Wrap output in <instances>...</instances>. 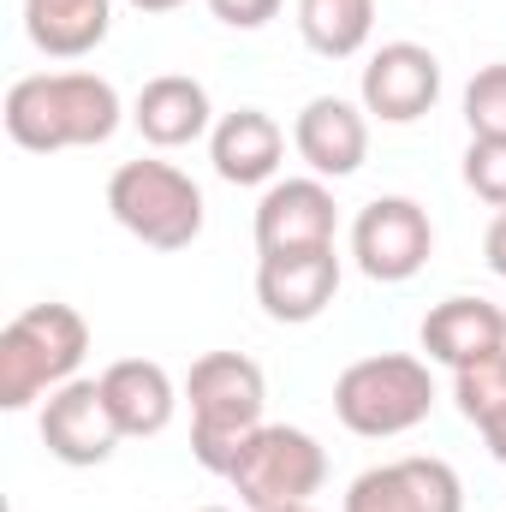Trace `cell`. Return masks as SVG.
Masks as SVG:
<instances>
[{
    "label": "cell",
    "mask_w": 506,
    "mask_h": 512,
    "mask_svg": "<svg viewBox=\"0 0 506 512\" xmlns=\"http://www.w3.org/2000/svg\"><path fill=\"white\" fill-rule=\"evenodd\" d=\"M120 90L96 72H30L6 90V137L30 155L96 149L120 131Z\"/></svg>",
    "instance_id": "cell-1"
},
{
    "label": "cell",
    "mask_w": 506,
    "mask_h": 512,
    "mask_svg": "<svg viewBox=\"0 0 506 512\" xmlns=\"http://www.w3.org/2000/svg\"><path fill=\"white\" fill-rule=\"evenodd\" d=\"M185 399H191V453H197V465L227 477L239 447L262 429V405H268L262 364L245 358V352H203L185 376Z\"/></svg>",
    "instance_id": "cell-2"
},
{
    "label": "cell",
    "mask_w": 506,
    "mask_h": 512,
    "mask_svg": "<svg viewBox=\"0 0 506 512\" xmlns=\"http://www.w3.org/2000/svg\"><path fill=\"white\" fill-rule=\"evenodd\" d=\"M90 352V322L72 304H30L0 334V411H24L42 393L66 387Z\"/></svg>",
    "instance_id": "cell-3"
},
{
    "label": "cell",
    "mask_w": 506,
    "mask_h": 512,
    "mask_svg": "<svg viewBox=\"0 0 506 512\" xmlns=\"http://www.w3.org/2000/svg\"><path fill=\"white\" fill-rule=\"evenodd\" d=\"M429 405H435V376L411 352L358 358L334 382V417L364 441H393V435L417 429L429 417Z\"/></svg>",
    "instance_id": "cell-4"
},
{
    "label": "cell",
    "mask_w": 506,
    "mask_h": 512,
    "mask_svg": "<svg viewBox=\"0 0 506 512\" xmlns=\"http://www.w3.org/2000/svg\"><path fill=\"white\" fill-rule=\"evenodd\" d=\"M108 215L149 251H185L203 233V191L173 161H120L108 179Z\"/></svg>",
    "instance_id": "cell-5"
},
{
    "label": "cell",
    "mask_w": 506,
    "mask_h": 512,
    "mask_svg": "<svg viewBox=\"0 0 506 512\" xmlns=\"http://www.w3.org/2000/svg\"><path fill=\"white\" fill-rule=\"evenodd\" d=\"M227 483L239 489V501L251 512H280V507H304L322 483H328V453L310 429L292 423H262L251 441L239 447Z\"/></svg>",
    "instance_id": "cell-6"
},
{
    "label": "cell",
    "mask_w": 506,
    "mask_h": 512,
    "mask_svg": "<svg viewBox=\"0 0 506 512\" xmlns=\"http://www.w3.org/2000/svg\"><path fill=\"white\" fill-rule=\"evenodd\" d=\"M352 256L381 286H399V280L423 274V262L435 256L429 209L417 197H376V203H364L358 221H352Z\"/></svg>",
    "instance_id": "cell-7"
},
{
    "label": "cell",
    "mask_w": 506,
    "mask_h": 512,
    "mask_svg": "<svg viewBox=\"0 0 506 512\" xmlns=\"http://www.w3.org/2000/svg\"><path fill=\"white\" fill-rule=\"evenodd\" d=\"M120 441H126V429L114 423V405H108L102 382L72 376L66 387H54V393L42 399V447H48L60 465H78V471L108 465Z\"/></svg>",
    "instance_id": "cell-8"
},
{
    "label": "cell",
    "mask_w": 506,
    "mask_h": 512,
    "mask_svg": "<svg viewBox=\"0 0 506 512\" xmlns=\"http://www.w3.org/2000/svg\"><path fill=\"white\" fill-rule=\"evenodd\" d=\"M358 102L381 126L423 120L441 102V60L423 42H381L364 66V78H358Z\"/></svg>",
    "instance_id": "cell-9"
},
{
    "label": "cell",
    "mask_w": 506,
    "mask_h": 512,
    "mask_svg": "<svg viewBox=\"0 0 506 512\" xmlns=\"http://www.w3.org/2000/svg\"><path fill=\"white\" fill-rule=\"evenodd\" d=\"M340 512H465V483L447 459L411 453L393 465H370L346 489Z\"/></svg>",
    "instance_id": "cell-10"
},
{
    "label": "cell",
    "mask_w": 506,
    "mask_h": 512,
    "mask_svg": "<svg viewBox=\"0 0 506 512\" xmlns=\"http://www.w3.org/2000/svg\"><path fill=\"white\" fill-rule=\"evenodd\" d=\"M334 292H340L334 245H322V251H274L256 262V304L268 310V322L304 328L334 304Z\"/></svg>",
    "instance_id": "cell-11"
},
{
    "label": "cell",
    "mask_w": 506,
    "mask_h": 512,
    "mask_svg": "<svg viewBox=\"0 0 506 512\" xmlns=\"http://www.w3.org/2000/svg\"><path fill=\"white\" fill-rule=\"evenodd\" d=\"M292 149L316 179H352L370 161V120L364 102L346 96H310L292 120Z\"/></svg>",
    "instance_id": "cell-12"
},
{
    "label": "cell",
    "mask_w": 506,
    "mask_h": 512,
    "mask_svg": "<svg viewBox=\"0 0 506 512\" xmlns=\"http://www.w3.org/2000/svg\"><path fill=\"white\" fill-rule=\"evenodd\" d=\"M334 191L328 179H274L256 203V251H322L334 245Z\"/></svg>",
    "instance_id": "cell-13"
},
{
    "label": "cell",
    "mask_w": 506,
    "mask_h": 512,
    "mask_svg": "<svg viewBox=\"0 0 506 512\" xmlns=\"http://www.w3.org/2000/svg\"><path fill=\"white\" fill-rule=\"evenodd\" d=\"M417 340H423V352H429L435 364L465 370V364H477V358H489V352L506 346V310L489 304V298H471V292L441 298V304L423 316Z\"/></svg>",
    "instance_id": "cell-14"
},
{
    "label": "cell",
    "mask_w": 506,
    "mask_h": 512,
    "mask_svg": "<svg viewBox=\"0 0 506 512\" xmlns=\"http://www.w3.org/2000/svg\"><path fill=\"white\" fill-rule=\"evenodd\" d=\"M131 126L143 131V143L155 149H185L197 137L215 131V108H209V90L185 72H161L137 90L131 102Z\"/></svg>",
    "instance_id": "cell-15"
},
{
    "label": "cell",
    "mask_w": 506,
    "mask_h": 512,
    "mask_svg": "<svg viewBox=\"0 0 506 512\" xmlns=\"http://www.w3.org/2000/svg\"><path fill=\"white\" fill-rule=\"evenodd\" d=\"M280 155H286V131L262 108L221 114L215 131H209V161L227 185H268L280 173Z\"/></svg>",
    "instance_id": "cell-16"
},
{
    "label": "cell",
    "mask_w": 506,
    "mask_h": 512,
    "mask_svg": "<svg viewBox=\"0 0 506 512\" xmlns=\"http://www.w3.org/2000/svg\"><path fill=\"white\" fill-rule=\"evenodd\" d=\"M96 382H102L108 405H114V423H120L126 435H137V441L161 435V429L173 423V411H179V387H173V376H167L155 358H120V364H108Z\"/></svg>",
    "instance_id": "cell-17"
},
{
    "label": "cell",
    "mask_w": 506,
    "mask_h": 512,
    "mask_svg": "<svg viewBox=\"0 0 506 512\" xmlns=\"http://www.w3.org/2000/svg\"><path fill=\"white\" fill-rule=\"evenodd\" d=\"M114 0H24V36L48 60H84L108 42Z\"/></svg>",
    "instance_id": "cell-18"
},
{
    "label": "cell",
    "mask_w": 506,
    "mask_h": 512,
    "mask_svg": "<svg viewBox=\"0 0 506 512\" xmlns=\"http://www.w3.org/2000/svg\"><path fill=\"white\" fill-rule=\"evenodd\" d=\"M376 30V0H298V36L322 60H352Z\"/></svg>",
    "instance_id": "cell-19"
},
{
    "label": "cell",
    "mask_w": 506,
    "mask_h": 512,
    "mask_svg": "<svg viewBox=\"0 0 506 512\" xmlns=\"http://www.w3.org/2000/svg\"><path fill=\"white\" fill-rule=\"evenodd\" d=\"M453 399L477 429L506 423V346L477 358V364H465V370H453Z\"/></svg>",
    "instance_id": "cell-20"
},
{
    "label": "cell",
    "mask_w": 506,
    "mask_h": 512,
    "mask_svg": "<svg viewBox=\"0 0 506 512\" xmlns=\"http://www.w3.org/2000/svg\"><path fill=\"white\" fill-rule=\"evenodd\" d=\"M465 126L471 137H506V60L483 66L465 84Z\"/></svg>",
    "instance_id": "cell-21"
},
{
    "label": "cell",
    "mask_w": 506,
    "mask_h": 512,
    "mask_svg": "<svg viewBox=\"0 0 506 512\" xmlns=\"http://www.w3.org/2000/svg\"><path fill=\"white\" fill-rule=\"evenodd\" d=\"M465 185L483 203L506 209V137H471V149H465Z\"/></svg>",
    "instance_id": "cell-22"
},
{
    "label": "cell",
    "mask_w": 506,
    "mask_h": 512,
    "mask_svg": "<svg viewBox=\"0 0 506 512\" xmlns=\"http://www.w3.org/2000/svg\"><path fill=\"white\" fill-rule=\"evenodd\" d=\"M209 12H215L227 30H262V24L280 12V0H209Z\"/></svg>",
    "instance_id": "cell-23"
},
{
    "label": "cell",
    "mask_w": 506,
    "mask_h": 512,
    "mask_svg": "<svg viewBox=\"0 0 506 512\" xmlns=\"http://www.w3.org/2000/svg\"><path fill=\"white\" fill-rule=\"evenodd\" d=\"M483 256H489V268L506 280V209H495V221H489V233H483Z\"/></svg>",
    "instance_id": "cell-24"
},
{
    "label": "cell",
    "mask_w": 506,
    "mask_h": 512,
    "mask_svg": "<svg viewBox=\"0 0 506 512\" xmlns=\"http://www.w3.org/2000/svg\"><path fill=\"white\" fill-rule=\"evenodd\" d=\"M483 441H489V453H495V459L506 465V423H495V429H483Z\"/></svg>",
    "instance_id": "cell-25"
},
{
    "label": "cell",
    "mask_w": 506,
    "mask_h": 512,
    "mask_svg": "<svg viewBox=\"0 0 506 512\" xmlns=\"http://www.w3.org/2000/svg\"><path fill=\"white\" fill-rule=\"evenodd\" d=\"M137 12H179V6H191V0H131Z\"/></svg>",
    "instance_id": "cell-26"
},
{
    "label": "cell",
    "mask_w": 506,
    "mask_h": 512,
    "mask_svg": "<svg viewBox=\"0 0 506 512\" xmlns=\"http://www.w3.org/2000/svg\"><path fill=\"white\" fill-rule=\"evenodd\" d=\"M280 512H316V507H310V501H304V507H280Z\"/></svg>",
    "instance_id": "cell-27"
},
{
    "label": "cell",
    "mask_w": 506,
    "mask_h": 512,
    "mask_svg": "<svg viewBox=\"0 0 506 512\" xmlns=\"http://www.w3.org/2000/svg\"><path fill=\"white\" fill-rule=\"evenodd\" d=\"M197 512H227V507H197Z\"/></svg>",
    "instance_id": "cell-28"
}]
</instances>
